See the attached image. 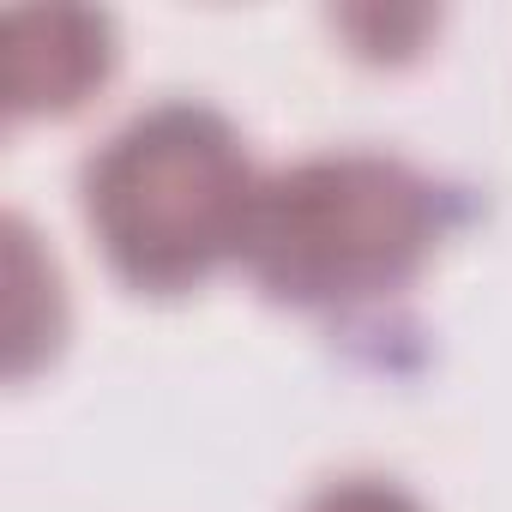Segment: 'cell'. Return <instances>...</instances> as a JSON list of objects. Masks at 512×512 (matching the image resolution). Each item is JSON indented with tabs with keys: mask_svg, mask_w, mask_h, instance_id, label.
<instances>
[{
	"mask_svg": "<svg viewBox=\"0 0 512 512\" xmlns=\"http://www.w3.org/2000/svg\"><path fill=\"white\" fill-rule=\"evenodd\" d=\"M260 181L235 127L199 103H163L121 127L85 169V217L109 266L151 296L193 290L247 247Z\"/></svg>",
	"mask_w": 512,
	"mask_h": 512,
	"instance_id": "1",
	"label": "cell"
},
{
	"mask_svg": "<svg viewBox=\"0 0 512 512\" xmlns=\"http://www.w3.org/2000/svg\"><path fill=\"white\" fill-rule=\"evenodd\" d=\"M434 241L440 199L410 163L338 151L260 187L241 260L278 302L338 308L404 290Z\"/></svg>",
	"mask_w": 512,
	"mask_h": 512,
	"instance_id": "2",
	"label": "cell"
},
{
	"mask_svg": "<svg viewBox=\"0 0 512 512\" xmlns=\"http://www.w3.org/2000/svg\"><path fill=\"white\" fill-rule=\"evenodd\" d=\"M109 73V25L91 13H19L7 19V109L61 115L79 109Z\"/></svg>",
	"mask_w": 512,
	"mask_h": 512,
	"instance_id": "3",
	"label": "cell"
},
{
	"mask_svg": "<svg viewBox=\"0 0 512 512\" xmlns=\"http://www.w3.org/2000/svg\"><path fill=\"white\" fill-rule=\"evenodd\" d=\"M308 512H422L404 488L392 482H374V476H350V482H332L308 500Z\"/></svg>",
	"mask_w": 512,
	"mask_h": 512,
	"instance_id": "4",
	"label": "cell"
}]
</instances>
